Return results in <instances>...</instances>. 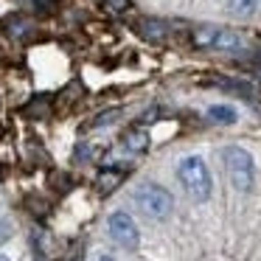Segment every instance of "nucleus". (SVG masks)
<instances>
[{"label": "nucleus", "mask_w": 261, "mask_h": 261, "mask_svg": "<svg viewBox=\"0 0 261 261\" xmlns=\"http://www.w3.org/2000/svg\"><path fill=\"white\" fill-rule=\"evenodd\" d=\"M96 261H115V258H113V255H98Z\"/></svg>", "instance_id": "8"}, {"label": "nucleus", "mask_w": 261, "mask_h": 261, "mask_svg": "<svg viewBox=\"0 0 261 261\" xmlns=\"http://www.w3.org/2000/svg\"><path fill=\"white\" fill-rule=\"evenodd\" d=\"M0 261H9V258H6V255H0Z\"/></svg>", "instance_id": "10"}, {"label": "nucleus", "mask_w": 261, "mask_h": 261, "mask_svg": "<svg viewBox=\"0 0 261 261\" xmlns=\"http://www.w3.org/2000/svg\"><path fill=\"white\" fill-rule=\"evenodd\" d=\"M107 227H110V236H113L115 244H121V247H126V250L141 247V230H138L135 219H132L126 211H115V214H110Z\"/></svg>", "instance_id": "4"}, {"label": "nucleus", "mask_w": 261, "mask_h": 261, "mask_svg": "<svg viewBox=\"0 0 261 261\" xmlns=\"http://www.w3.org/2000/svg\"><path fill=\"white\" fill-rule=\"evenodd\" d=\"M115 6H126V3H129V0H113Z\"/></svg>", "instance_id": "9"}, {"label": "nucleus", "mask_w": 261, "mask_h": 261, "mask_svg": "<svg viewBox=\"0 0 261 261\" xmlns=\"http://www.w3.org/2000/svg\"><path fill=\"white\" fill-rule=\"evenodd\" d=\"M177 177H180L182 188L188 191V197L194 202H208L211 191H214V182H211V171L205 166L202 158L191 154V158H182L177 166Z\"/></svg>", "instance_id": "1"}, {"label": "nucleus", "mask_w": 261, "mask_h": 261, "mask_svg": "<svg viewBox=\"0 0 261 261\" xmlns=\"http://www.w3.org/2000/svg\"><path fill=\"white\" fill-rule=\"evenodd\" d=\"M258 0H230V12L239 14V17H247V14L255 12Z\"/></svg>", "instance_id": "7"}, {"label": "nucleus", "mask_w": 261, "mask_h": 261, "mask_svg": "<svg viewBox=\"0 0 261 261\" xmlns=\"http://www.w3.org/2000/svg\"><path fill=\"white\" fill-rule=\"evenodd\" d=\"M225 169H227V177H230L236 191H250V188H253L255 166H253V158H250L247 149L227 146L225 149Z\"/></svg>", "instance_id": "3"}, {"label": "nucleus", "mask_w": 261, "mask_h": 261, "mask_svg": "<svg viewBox=\"0 0 261 261\" xmlns=\"http://www.w3.org/2000/svg\"><path fill=\"white\" fill-rule=\"evenodd\" d=\"M208 118L216 121V124H233V121H236V110L219 104V107H211V110H208Z\"/></svg>", "instance_id": "6"}, {"label": "nucleus", "mask_w": 261, "mask_h": 261, "mask_svg": "<svg viewBox=\"0 0 261 261\" xmlns=\"http://www.w3.org/2000/svg\"><path fill=\"white\" fill-rule=\"evenodd\" d=\"M135 205L152 219H166L174 208V199L158 182H143V186L135 188Z\"/></svg>", "instance_id": "2"}, {"label": "nucleus", "mask_w": 261, "mask_h": 261, "mask_svg": "<svg viewBox=\"0 0 261 261\" xmlns=\"http://www.w3.org/2000/svg\"><path fill=\"white\" fill-rule=\"evenodd\" d=\"M124 143H126V149H132V152H143V149H149V135L141 132V129H132V132H126Z\"/></svg>", "instance_id": "5"}]
</instances>
